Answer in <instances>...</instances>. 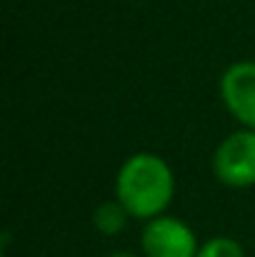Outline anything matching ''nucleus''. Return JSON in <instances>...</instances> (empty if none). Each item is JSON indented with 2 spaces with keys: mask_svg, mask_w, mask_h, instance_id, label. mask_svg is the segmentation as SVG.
Returning <instances> with one entry per match:
<instances>
[{
  "mask_svg": "<svg viewBox=\"0 0 255 257\" xmlns=\"http://www.w3.org/2000/svg\"><path fill=\"white\" fill-rule=\"evenodd\" d=\"M175 195V175L155 153L130 155L115 175V200L135 220L160 217Z\"/></svg>",
  "mask_w": 255,
  "mask_h": 257,
  "instance_id": "nucleus-1",
  "label": "nucleus"
},
{
  "mask_svg": "<svg viewBox=\"0 0 255 257\" xmlns=\"http://www.w3.org/2000/svg\"><path fill=\"white\" fill-rule=\"evenodd\" d=\"M213 175L225 187L245 190L255 185V130L230 133L213 155Z\"/></svg>",
  "mask_w": 255,
  "mask_h": 257,
  "instance_id": "nucleus-2",
  "label": "nucleus"
},
{
  "mask_svg": "<svg viewBox=\"0 0 255 257\" xmlns=\"http://www.w3.org/2000/svg\"><path fill=\"white\" fill-rule=\"evenodd\" d=\"M140 247L145 257H195L200 242L188 222L160 215L145 222L140 232Z\"/></svg>",
  "mask_w": 255,
  "mask_h": 257,
  "instance_id": "nucleus-3",
  "label": "nucleus"
},
{
  "mask_svg": "<svg viewBox=\"0 0 255 257\" xmlns=\"http://www.w3.org/2000/svg\"><path fill=\"white\" fill-rule=\"evenodd\" d=\"M220 97L228 112L248 130H255V60H240L220 75Z\"/></svg>",
  "mask_w": 255,
  "mask_h": 257,
  "instance_id": "nucleus-4",
  "label": "nucleus"
},
{
  "mask_svg": "<svg viewBox=\"0 0 255 257\" xmlns=\"http://www.w3.org/2000/svg\"><path fill=\"white\" fill-rule=\"evenodd\" d=\"M130 215L128 210L118 202V200H108V202H100L95 210H93V227L105 235V237H115L125 230Z\"/></svg>",
  "mask_w": 255,
  "mask_h": 257,
  "instance_id": "nucleus-5",
  "label": "nucleus"
},
{
  "mask_svg": "<svg viewBox=\"0 0 255 257\" xmlns=\"http://www.w3.org/2000/svg\"><path fill=\"white\" fill-rule=\"evenodd\" d=\"M195 257H245V252H243V247H240L238 240L225 237V235H218V237L205 240Z\"/></svg>",
  "mask_w": 255,
  "mask_h": 257,
  "instance_id": "nucleus-6",
  "label": "nucleus"
},
{
  "mask_svg": "<svg viewBox=\"0 0 255 257\" xmlns=\"http://www.w3.org/2000/svg\"><path fill=\"white\" fill-rule=\"evenodd\" d=\"M108 257H138V255L130 252V250H118V252H113V255H108Z\"/></svg>",
  "mask_w": 255,
  "mask_h": 257,
  "instance_id": "nucleus-7",
  "label": "nucleus"
}]
</instances>
